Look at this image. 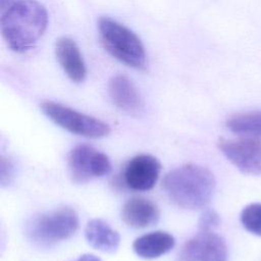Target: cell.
<instances>
[{
	"mask_svg": "<svg viewBox=\"0 0 261 261\" xmlns=\"http://www.w3.org/2000/svg\"><path fill=\"white\" fill-rule=\"evenodd\" d=\"M98 30L101 42L111 56L137 69L146 67L144 45L133 31L107 16L99 19Z\"/></svg>",
	"mask_w": 261,
	"mask_h": 261,
	"instance_id": "cell-3",
	"label": "cell"
},
{
	"mask_svg": "<svg viewBox=\"0 0 261 261\" xmlns=\"http://www.w3.org/2000/svg\"><path fill=\"white\" fill-rule=\"evenodd\" d=\"M174 245L173 236L158 230L137 238L133 243V250L140 258L153 260L171 251Z\"/></svg>",
	"mask_w": 261,
	"mask_h": 261,
	"instance_id": "cell-13",
	"label": "cell"
},
{
	"mask_svg": "<svg viewBox=\"0 0 261 261\" xmlns=\"http://www.w3.org/2000/svg\"><path fill=\"white\" fill-rule=\"evenodd\" d=\"M179 261H227V247L213 231H200L185 243Z\"/></svg>",
	"mask_w": 261,
	"mask_h": 261,
	"instance_id": "cell-8",
	"label": "cell"
},
{
	"mask_svg": "<svg viewBox=\"0 0 261 261\" xmlns=\"http://www.w3.org/2000/svg\"><path fill=\"white\" fill-rule=\"evenodd\" d=\"M67 169L70 178L76 184H85L111 171L107 155L89 145H77L68 154Z\"/></svg>",
	"mask_w": 261,
	"mask_h": 261,
	"instance_id": "cell-6",
	"label": "cell"
},
{
	"mask_svg": "<svg viewBox=\"0 0 261 261\" xmlns=\"http://www.w3.org/2000/svg\"><path fill=\"white\" fill-rule=\"evenodd\" d=\"M240 218L246 230L261 237V203H252L246 206Z\"/></svg>",
	"mask_w": 261,
	"mask_h": 261,
	"instance_id": "cell-16",
	"label": "cell"
},
{
	"mask_svg": "<svg viewBox=\"0 0 261 261\" xmlns=\"http://www.w3.org/2000/svg\"><path fill=\"white\" fill-rule=\"evenodd\" d=\"M56 58L69 77L74 83H82L87 75V68L82 53L73 40L62 37L57 40L55 46Z\"/></svg>",
	"mask_w": 261,
	"mask_h": 261,
	"instance_id": "cell-11",
	"label": "cell"
},
{
	"mask_svg": "<svg viewBox=\"0 0 261 261\" xmlns=\"http://www.w3.org/2000/svg\"><path fill=\"white\" fill-rule=\"evenodd\" d=\"M76 261H102L99 257L93 254H84Z\"/></svg>",
	"mask_w": 261,
	"mask_h": 261,
	"instance_id": "cell-18",
	"label": "cell"
},
{
	"mask_svg": "<svg viewBox=\"0 0 261 261\" xmlns=\"http://www.w3.org/2000/svg\"><path fill=\"white\" fill-rule=\"evenodd\" d=\"M215 177L206 167L186 164L165 174L162 187L168 198L177 206L196 210L206 207L215 191Z\"/></svg>",
	"mask_w": 261,
	"mask_h": 261,
	"instance_id": "cell-2",
	"label": "cell"
},
{
	"mask_svg": "<svg viewBox=\"0 0 261 261\" xmlns=\"http://www.w3.org/2000/svg\"><path fill=\"white\" fill-rule=\"evenodd\" d=\"M217 147L242 173L247 175L261 174V140L249 137L221 138L217 142Z\"/></svg>",
	"mask_w": 261,
	"mask_h": 261,
	"instance_id": "cell-7",
	"label": "cell"
},
{
	"mask_svg": "<svg viewBox=\"0 0 261 261\" xmlns=\"http://www.w3.org/2000/svg\"><path fill=\"white\" fill-rule=\"evenodd\" d=\"M108 92L113 104L128 113H137L142 108L141 96L132 81L122 74L112 76L108 83Z\"/></svg>",
	"mask_w": 261,
	"mask_h": 261,
	"instance_id": "cell-12",
	"label": "cell"
},
{
	"mask_svg": "<svg viewBox=\"0 0 261 261\" xmlns=\"http://www.w3.org/2000/svg\"><path fill=\"white\" fill-rule=\"evenodd\" d=\"M85 237L91 247L104 253H114L120 244L119 233L100 218L88 222L85 228Z\"/></svg>",
	"mask_w": 261,
	"mask_h": 261,
	"instance_id": "cell-14",
	"label": "cell"
},
{
	"mask_svg": "<svg viewBox=\"0 0 261 261\" xmlns=\"http://www.w3.org/2000/svg\"><path fill=\"white\" fill-rule=\"evenodd\" d=\"M161 171V163L150 154L133 157L124 166L122 178L124 186L139 192L149 191L156 185Z\"/></svg>",
	"mask_w": 261,
	"mask_h": 261,
	"instance_id": "cell-9",
	"label": "cell"
},
{
	"mask_svg": "<svg viewBox=\"0 0 261 261\" xmlns=\"http://www.w3.org/2000/svg\"><path fill=\"white\" fill-rule=\"evenodd\" d=\"M14 3V0H0V6L2 9H7Z\"/></svg>",
	"mask_w": 261,
	"mask_h": 261,
	"instance_id": "cell-19",
	"label": "cell"
},
{
	"mask_svg": "<svg viewBox=\"0 0 261 261\" xmlns=\"http://www.w3.org/2000/svg\"><path fill=\"white\" fill-rule=\"evenodd\" d=\"M160 217L158 206L149 199L133 197L122 206L121 218L134 228H145L157 223Z\"/></svg>",
	"mask_w": 261,
	"mask_h": 261,
	"instance_id": "cell-10",
	"label": "cell"
},
{
	"mask_svg": "<svg viewBox=\"0 0 261 261\" xmlns=\"http://www.w3.org/2000/svg\"><path fill=\"white\" fill-rule=\"evenodd\" d=\"M220 224V216L213 209H206L199 218L200 231H213Z\"/></svg>",
	"mask_w": 261,
	"mask_h": 261,
	"instance_id": "cell-17",
	"label": "cell"
},
{
	"mask_svg": "<svg viewBox=\"0 0 261 261\" xmlns=\"http://www.w3.org/2000/svg\"><path fill=\"white\" fill-rule=\"evenodd\" d=\"M227 128L241 137L261 140V111H250L231 115L226 121Z\"/></svg>",
	"mask_w": 261,
	"mask_h": 261,
	"instance_id": "cell-15",
	"label": "cell"
},
{
	"mask_svg": "<svg viewBox=\"0 0 261 261\" xmlns=\"http://www.w3.org/2000/svg\"><path fill=\"white\" fill-rule=\"evenodd\" d=\"M79 224L76 212L69 207H61L32 218L25 226V231L33 242L48 246L71 238Z\"/></svg>",
	"mask_w": 261,
	"mask_h": 261,
	"instance_id": "cell-4",
	"label": "cell"
},
{
	"mask_svg": "<svg viewBox=\"0 0 261 261\" xmlns=\"http://www.w3.org/2000/svg\"><path fill=\"white\" fill-rule=\"evenodd\" d=\"M0 24L9 48L22 53L34 48L45 33L48 13L37 0H18L5 10Z\"/></svg>",
	"mask_w": 261,
	"mask_h": 261,
	"instance_id": "cell-1",
	"label": "cell"
},
{
	"mask_svg": "<svg viewBox=\"0 0 261 261\" xmlns=\"http://www.w3.org/2000/svg\"><path fill=\"white\" fill-rule=\"evenodd\" d=\"M41 109L49 119L69 133L91 139L103 138L110 133L109 125L104 121L60 103L44 101Z\"/></svg>",
	"mask_w": 261,
	"mask_h": 261,
	"instance_id": "cell-5",
	"label": "cell"
}]
</instances>
